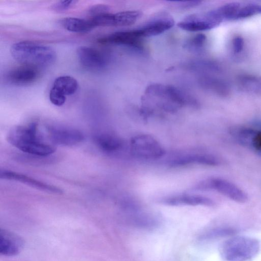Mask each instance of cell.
I'll use <instances>...</instances> for the list:
<instances>
[{
    "instance_id": "6da1fadb",
    "label": "cell",
    "mask_w": 261,
    "mask_h": 261,
    "mask_svg": "<svg viewBox=\"0 0 261 261\" xmlns=\"http://www.w3.org/2000/svg\"><path fill=\"white\" fill-rule=\"evenodd\" d=\"M8 142L23 153L47 156L52 155L55 147L43 140L38 124L33 122L11 129L7 136Z\"/></svg>"
},
{
    "instance_id": "7a4b0ae2",
    "label": "cell",
    "mask_w": 261,
    "mask_h": 261,
    "mask_svg": "<svg viewBox=\"0 0 261 261\" xmlns=\"http://www.w3.org/2000/svg\"><path fill=\"white\" fill-rule=\"evenodd\" d=\"M10 53L18 62L36 68L49 66L55 62L57 57L51 47L29 41L14 43Z\"/></svg>"
},
{
    "instance_id": "3957f363",
    "label": "cell",
    "mask_w": 261,
    "mask_h": 261,
    "mask_svg": "<svg viewBox=\"0 0 261 261\" xmlns=\"http://www.w3.org/2000/svg\"><path fill=\"white\" fill-rule=\"evenodd\" d=\"M130 153L135 157L145 160H156L163 157L165 150L154 137L139 134L133 137L130 143Z\"/></svg>"
},
{
    "instance_id": "277c9868",
    "label": "cell",
    "mask_w": 261,
    "mask_h": 261,
    "mask_svg": "<svg viewBox=\"0 0 261 261\" xmlns=\"http://www.w3.org/2000/svg\"><path fill=\"white\" fill-rule=\"evenodd\" d=\"M259 245L254 239L236 238L228 241L223 248V255L229 261H246L255 256Z\"/></svg>"
},
{
    "instance_id": "5b68a950",
    "label": "cell",
    "mask_w": 261,
    "mask_h": 261,
    "mask_svg": "<svg viewBox=\"0 0 261 261\" xmlns=\"http://www.w3.org/2000/svg\"><path fill=\"white\" fill-rule=\"evenodd\" d=\"M194 190H213L231 200L239 203L248 201V194L234 183L221 178L209 179L199 183Z\"/></svg>"
},
{
    "instance_id": "8992f818",
    "label": "cell",
    "mask_w": 261,
    "mask_h": 261,
    "mask_svg": "<svg viewBox=\"0 0 261 261\" xmlns=\"http://www.w3.org/2000/svg\"><path fill=\"white\" fill-rule=\"evenodd\" d=\"M222 22L214 10L205 14L190 15L180 21L178 26L187 31L200 32L213 29Z\"/></svg>"
},
{
    "instance_id": "52a82bcc",
    "label": "cell",
    "mask_w": 261,
    "mask_h": 261,
    "mask_svg": "<svg viewBox=\"0 0 261 261\" xmlns=\"http://www.w3.org/2000/svg\"><path fill=\"white\" fill-rule=\"evenodd\" d=\"M48 137L54 144L71 146L78 145L84 140L80 130L63 126H49L47 128Z\"/></svg>"
},
{
    "instance_id": "ba28073f",
    "label": "cell",
    "mask_w": 261,
    "mask_h": 261,
    "mask_svg": "<svg viewBox=\"0 0 261 261\" xmlns=\"http://www.w3.org/2000/svg\"><path fill=\"white\" fill-rule=\"evenodd\" d=\"M172 167H181L189 165L217 166L220 164L219 159L213 155L203 153H179L172 155L166 160Z\"/></svg>"
},
{
    "instance_id": "9c48e42d",
    "label": "cell",
    "mask_w": 261,
    "mask_h": 261,
    "mask_svg": "<svg viewBox=\"0 0 261 261\" xmlns=\"http://www.w3.org/2000/svg\"><path fill=\"white\" fill-rule=\"evenodd\" d=\"M142 39L137 29L119 31L104 36L98 41L103 45H123L139 48Z\"/></svg>"
},
{
    "instance_id": "30bf717a",
    "label": "cell",
    "mask_w": 261,
    "mask_h": 261,
    "mask_svg": "<svg viewBox=\"0 0 261 261\" xmlns=\"http://www.w3.org/2000/svg\"><path fill=\"white\" fill-rule=\"evenodd\" d=\"M160 203L170 206H205L212 207L215 205L211 199L204 196L194 194H181L162 198Z\"/></svg>"
},
{
    "instance_id": "8fae6325",
    "label": "cell",
    "mask_w": 261,
    "mask_h": 261,
    "mask_svg": "<svg viewBox=\"0 0 261 261\" xmlns=\"http://www.w3.org/2000/svg\"><path fill=\"white\" fill-rule=\"evenodd\" d=\"M0 178L1 179L14 181L23 183L35 189L49 193L61 194L62 191L61 189L40 181L30 178L19 173L9 170H1Z\"/></svg>"
},
{
    "instance_id": "7c38bea8",
    "label": "cell",
    "mask_w": 261,
    "mask_h": 261,
    "mask_svg": "<svg viewBox=\"0 0 261 261\" xmlns=\"http://www.w3.org/2000/svg\"><path fill=\"white\" fill-rule=\"evenodd\" d=\"M77 55L83 66L89 70L98 71L106 65V60L102 54L96 49L81 46L77 49Z\"/></svg>"
},
{
    "instance_id": "4fadbf2b",
    "label": "cell",
    "mask_w": 261,
    "mask_h": 261,
    "mask_svg": "<svg viewBox=\"0 0 261 261\" xmlns=\"http://www.w3.org/2000/svg\"><path fill=\"white\" fill-rule=\"evenodd\" d=\"M25 246L23 239L17 234L6 230L0 231V253L7 257L19 254Z\"/></svg>"
},
{
    "instance_id": "5bb4252c",
    "label": "cell",
    "mask_w": 261,
    "mask_h": 261,
    "mask_svg": "<svg viewBox=\"0 0 261 261\" xmlns=\"http://www.w3.org/2000/svg\"><path fill=\"white\" fill-rule=\"evenodd\" d=\"M39 75L37 68L23 65L15 68L7 74L8 82L16 86H26L35 82Z\"/></svg>"
},
{
    "instance_id": "9a60e30c",
    "label": "cell",
    "mask_w": 261,
    "mask_h": 261,
    "mask_svg": "<svg viewBox=\"0 0 261 261\" xmlns=\"http://www.w3.org/2000/svg\"><path fill=\"white\" fill-rule=\"evenodd\" d=\"M96 145L105 153L110 154L119 153L124 147V141L117 135L102 132L94 136Z\"/></svg>"
},
{
    "instance_id": "2e32d148",
    "label": "cell",
    "mask_w": 261,
    "mask_h": 261,
    "mask_svg": "<svg viewBox=\"0 0 261 261\" xmlns=\"http://www.w3.org/2000/svg\"><path fill=\"white\" fill-rule=\"evenodd\" d=\"M175 24L174 20L170 17L158 18L138 28L142 38L155 36L171 28Z\"/></svg>"
},
{
    "instance_id": "e0dca14e",
    "label": "cell",
    "mask_w": 261,
    "mask_h": 261,
    "mask_svg": "<svg viewBox=\"0 0 261 261\" xmlns=\"http://www.w3.org/2000/svg\"><path fill=\"white\" fill-rule=\"evenodd\" d=\"M60 24L65 30L75 33H87L95 28L90 19L66 17L60 20Z\"/></svg>"
},
{
    "instance_id": "ac0fdd59",
    "label": "cell",
    "mask_w": 261,
    "mask_h": 261,
    "mask_svg": "<svg viewBox=\"0 0 261 261\" xmlns=\"http://www.w3.org/2000/svg\"><path fill=\"white\" fill-rule=\"evenodd\" d=\"M78 87L77 80L69 76H62L57 78L53 85V88L66 97L74 95L78 91Z\"/></svg>"
},
{
    "instance_id": "d6986e66",
    "label": "cell",
    "mask_w": 261,
    "mask_h": 261,
    "mask_svg": "<svg viewBox=\"0 0 261 261\" xmlns=\"http://www.w3.org/2000/svg\"><path fill=\"white\" fill-rule=\"evenodd\" d=\"M238 82L241 88L246 92L261 94V78L244 75L238 78Z\"/></svg>"
},
{
    "instance_id": "ffe728a7",
    "label": "cell",
    "mask_w": 261,
    "mask_h": 261,
    "mask_svg": "<svg viewBox=\"0 0 261 261\" xmlns=\"http://www.w3.org/2000/svg\"><path fill=\"white\" fill-rule=\"evenodd\" d=\"M141 16L138 11H126L115 13L116 26H128L135 24Z\"/></svg>"
},
{
    "instance_id": "44dd1931",
    "label": "cell",
    "mask_w": 261,
    "mask_h": 261,
    "mask_svg": "<svg viewBox=\"0 0 261 261\" xmlns=\"http://www.w3.org/2000/svg\"><path fill=\"white\" fill-rule=\"evenodd\" d=\"M240 3L232 2L226 4L215 10L217 15L223 21L224 20H234L239 8Z\"/></svg>"
},
{
    "instance_id": "7402d4cb",
    "label": "cell",
    "mask_w": 261,
    "mask_h": 261,
    "mask_svg": "<svg viewBox=\"0 0 261 261\" xmlns=\"http://www.w3.org/2000/svg\"><path fill=\"white\" fill-rule=\"evenodd\" d=\"M21 162L29 164L42 165L50 164L55 161V157L50 156H41L24 153L17 157Z\"/></svg>"
},
{
    "instance_id": "603a6c76",
    "label": "cell",
    "mask_w": 261,
    "mask_h": 261,
    "mask_svg": "<svg viewBox=\"0 0 261 261\" xmlns=\"http://www.w3.org/2000/svg\"><path fill=\"white\" fill-rule=\"evenodd\" d=\"M261 13V5L249 4L241 5L234 20L242 19Z\"/></svg>"
},
{
    "instance_id": "cb8c5ba5",
    "label": "cell",
    "mask_w": 261,
    "mask_h": 261,
    "mask_svg": "<svg viewBox=\"0 0 261 261\" xmlns=\"http://www.w3.org/2000/svg\"><path fill=\"white\" fill-rule=\"evenodd\" d=\"M207 41L206 36L202 34H198L188 41L186 45L187 48L197 50L203 47Z\"/></svg>"
},
{
    "instance_id": "d4e9b609",
    "label": "cell",
    "mask_w": 261,
    "mask_h": 261,
    "mask_svg": "<svg viewBox=\"0 0 261 261\" xmlns=\"http://www.w3.org/2000/svg\"><path fill=\"white\" fill-rule=\"evenodd\" d=\"M235 233V231L232 229H215L204 234L201 237V238L205 240V239L229 236Z\"/></svg>"
},
{
    "instance_id": "484cf974",
    "label": "cell",
    "mask_w": 261,
    "mask_h": 261,
    "mask_svg": "<svg viewBox=\"0 0 261 261\" xmlns=\"http://www.w3.org/2000/svg\"><path fill=\"white\" fill-rule=\"evenodd\" d=\"M49 98L51 102L53 105L58 107L63 106L67 101V97L62 94L53 87L50 92Z\"/></svg>"
},
{
    "instance_id": "4316f807",
    "label": "cell",
    "mask_w": 261,
    "mask_h": 261,
    "mask_svg": "<svg viewBox=\"0 0 261 261\" xmlns=\"http://www.w3.org/2000/svg\"><path fill=\"white\" fill-rule=\"evenodd\" d=\"M245 48V40L241 36L234 37L232 41V49L235 54H240L243 52Z\"/></svg>"
},
{
    "instance_id": "83f0119b",
    "label": "cell",
    "mask_w": 261,
    "mask_h": 261,
    "mask_svg": "<svg viewBox=\"0 0 261 261\" xmlns=\"http://www.w3.org/2000/svg\"><path fill=\"white\" fill-rule=\"evenodd\" d=\"M77 1H61L54 4L51 8L56 12H63L70 9L76 5Z\"/></svg>"
},
{
    "instance_id": "f1b7e54d",
    "label": "cell",
    "mask_w": 261,
    "mask_h": 261,
    "mask_svg": "<svg viewBox=\"0 0 261 261\" xmlns=\"http://www.w3.org/2000/svg\"><path fill=\"white\" fill-rule=\"evenodd\" d=\"M110 8L104 5H97L93 6L90 10V14L93 16L104 12H109Z\"/></svg>"
},
{
    "instance_id": "f546056e",
    "label": "cell",
    "mask_w": 261,
    "mask_h": 261,
    "mask_svg": "<svg viewBox=\"0 0 261 261\" xmlns=\"http://www.w3.org/2000/svg\"><path fill=\"white\" fill-rule=\"evenodd\" d=\"M252 143L254 147L261 151V131L255 134L252 139Z\"/></svg>"
}]
</instances>
